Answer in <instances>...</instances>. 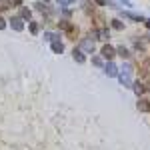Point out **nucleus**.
Masks as SVG:
<instances>
[{
    "label": "nucleus",
    "instance_id": "7ed1b4c3",
    "mask_svg": "<svg viewBox=\"0 0 150 150\" xmlns=\"http://www.w3.org/2000/svg\"><path fill=\"white\" fill-rule=\"evenodd\" d=\"M10 26L14 28V30H16V32H20V30L24 28V24H22V18H20V16H14V18L10 20Z\"/></svg>",
    "mask_w": 150,
    "mask_h": 150
},
{
    "label": "nucleus",
    "instance_id": "b1692460",
    "mask_svg": "<svg viewBox=\"0 0 150 150\" xmlns=\"http://www.w3.org/2000/svg\"><path fill=\"white\" fill-rule=\"evenodd\" d=\"M148 90H150V82H148Z\"/></svg>",
    "mask_w": 150,
    "mask_h": 150
},
{
    "label": "nucleus",
    "instance_id": "412c9836",
    "mask_svg": "<svg viewBox=\"0 0 150 150\" xmlns=\"http://www.w3.org/2000/svg\"><path fill=\"white\" fill-rule=\"evenodd\" d=\"M10 2H14L16 6H20V4H22V0H10Z\"/></svg>",
    "mask_w": 150,
    "mask_h": 150
},
{
    "label": "nucleus",
    "instance_id": "f257e3e1",
    "mask_svg": "<svg viewBox=\"0 0 150 150\" xmlns=\"http://www.w3.org/2000/svg\"><path fill=\"white\" fill-rule=\"evenodd\" d=\"M102 56L106 58V60H112V58L116 56V48H112V46H102Z\"/></svg>",
    "mask_w": 150,
    "mask_h": 150
},
{
    "label": "nucleus",
    "instance_id": "9b49d317",
    "mask_svg": "<svg viewBox=\"0 0 150 150\" xmlns=\"http://www.w3.org/2000/svg\"><path fill=\"white\" fill-rule=\"evenodd\" d=\"M10 8V0H0V10H8Z\"/></svg>",
    "mask_w": 150,
    "mask_h": 150
},
{
    "label": "nucleus",
    "instance_id": "4468645a",
    "mask_svg": "<svg viewBox=\"0 0 150 150\" xmlns=\"http://www.w3.org/2000/svg\"><path fill=\"white\" fill-rule=\"evenodd\" d=\"M112 26H114L116 30H122V28H124V24L120 22V20H112Z\"/></svg>",
    "mask_w": 150,
    "mask_h": 150
},
{
    "label": "nucleus",
    "instance_id": "f8f14e48",
    "mask_svg": "<svg viewBox=\"0 0 150 150\" xmlns=\"http://www.w3.org/2000/svg\"><path fill=\"white\" fill-rule=\"evenodd\" d=\"M124 16H126V18H132V20H138V22H142V16H136V14H132V12H126Z\"/></svg>",
    "mask_w": 150,
    "mask_h": 150
},
{
    "label": "nucleus",
    "instance_id": "423d86ee",
    "mask_svg": "<svg viewBox=\"0 0 150 150\" xmlns=\"http://www.w3.org/2000/svg\"><path fill=\"white\" fill-rule=\"evenodd\" d=\"M72 56H74V60L78 62V64H82L86 58H84V52H82L80 48H74V52H72Z\"/></svg>",
    "mask_w": 150,
    "mask_h": 150
},
{
    "label": "nucleus",
    "instance_id": "2eb2a0df",
    "mask_svg": "<svg viewBox=\"0 0 150 150\" xmlns=\"http://www.w3.org/2000/svg\"><path fill=\"white\" fill-rule=\"evenodd\" d=\"M142 68H144V72H148V74H150V58H146V60H144Z\"/></svg>",
    "mask_w": 150,
    "mask_h": 150
},
{
    "label": "nucleus",
    "instance_id": "20e7f679",
    "mask_svg": "<svg viewBox=\"0 0 150 150\" xmlns=\"http://www.w3.org/2000/svg\"><path fill=\"white\" fill-rule=\"evenodd\" d=\"M138 110H140V112H150V100L140 98V100H138Z\"/></svg>",
    "mask_w": 150,
    "mask_h": 150
},
{
    "label": "nucleus",
    "instance_id": "4be33fe9",
    "mask_svg": "<svg viewBox=\"0 0 150 150\" xmlns=\"http://www.w3.org/2000/svg\"><path fill=\"white\" fill-rule=\"evenodd\" d=\"M96 2H98L100 6H106V0H96Z\"/></svg>",
    "mask_w": 150,
    "mask_h": 150
},
{
    "label": "nucleus",
    "instance_id": "5701e85b",
    "mask_svg": "<svg viewBox=\"0 0 150 150\" xmlns=\"http://www.w3.org/2000/svg\"><path fill=\"white\" fill-rule=\"evenodd\" d=\"M146 28H150V18H148V20H146Z\"/></svg>",
    "mask_w": 150,
    "mask_h": 150
},
{
    "label": "nucleus",
    "instance_id": "ddd939ff",
    "mask_svg": "<svg viewBox=\"0 0 150 150\" xmlns=\"http://www.w3.org/2000/svg\"><path fill=\"white\" fill-rule=\"evenodd\" d=\"M20 14H22V16H20L22 20H28V18H30V10H28V8H22V12H20Z\"/></svg>",
    "mask_w": 150,
    "mask_h": 150
},
{
    "label": "nucleus",
    "instance_id": "6ab92c4d",
    "mask_svg": "<svg viewBox=\"0 0 150 150\" xmlns=\"http://www.w3.org/2000/svg\"><path fill=\"white\" fill-rule=\"evenodd\" d=\"M30 32H32V34L38 32V26H36V24H30Z\"/></svg>",
    "mask_w": 150,
    "mask_h": 150
},
{
    "label": "nucleus",
    "instance_id": "dca6fc26",
    "mask_svg": "<svg viewBox=\"0 0 150 150\" xmlns=\"http://www.w3.org/2000/svg\"><path fill=\"white\" fill-rule=\"evenodd\" d=\"M34 6H36V10H40V12H44V10H46V6H44L42 2H38V4H34Z\"/></svg>",
    "mask_w": 150,
    "mask_h": 150
},
{
    "label": "nucleus",
    "instance_id": "6e6552de",
    "mask_svg": "<svg viewBox=\"0 0 150 150\" xmlns=\"http://www.w3.org/2000/svg\"><path fill=\"white\" fill-rule=\"evenodd\" d=\"M94 32H96V36H98V40H106V38H110L106 28H98V30H94Z\"/></svg>",
    "mask_w": 150,
    "mask_h": 150
},
{
    "label": "nucleus",
    "instance_id": "393cba45",
    "mask_svg": "<svg viewBox=\"0 0 150 150\" xmlns=\"http://www.w3.org/2000/svg\"><path fill=\"white\" fill-rule=\"evenodd\" d=\"M44 2H48V0H44Z\"/></svg>",
    "mask_w": 150,
    "mask_h": 150
},
{
    "label": "nucleus",
    "instance_id": "9d476101",
    "mask_svg": "<svg viewBox=\"0 0 150 150\" xmlns=\"http://www.w3.org/2000/svg\"><path fill=\"white\" fill-rule=\"evenodd\" d=\"M116 52H118V54H120L122 58H128V56H130V52H128V48H124V46L116 48Z\"/></svg>",
    "mask_w": 150,
    "mask_h": 150
},
{
    "label": "nucleus",
    "instance_id": "f03ea898",
    "mask_svg": "<svg viewBox=\"0 0 150 150\" xmlns=\"http://www.w3.org/2000/svg\"><path fill=\"white\" fill-rule=\"evenodd\" d=\"M80 50H86V52H94V40L90 38H84L80 44Z\"/></svg>",
    "mask_w": 150,
    "mask_h": 150
},
{
    "label": "nucleus",
    "instance_id": "a211bd4d",
    "mask_svg": "<svg viewBox=\"0 0 150 150\" xmlns=\"http://www.w3.org/2000/svg\"><path fill=\"white\" fill-rule=\"evenodd\" d=\"M72 2H74V0H58V4H62V6H68Z\"/></svg>",
    "mask_w": 150,
    "mask_h": 150
},
{
    "label": "nucleus",
    "instance_id": "1a4fd4ad",
    "mask_svg": "<svg viewBox=\"0 0 150 150\" xmlns=\"http://www.w3.org/2000/svg\"><path fill=\"white\" fill-rule=\"evenodd\" d=\"M132 88H134V92L138 94V96L144 92V84H142V82H134V84H132Z\"/></svg>",
    "mask_w": 150,
    "mask_h": 150
},
{
    "label": "nucleus",
    "instance_id": "aec40b11",
    "mask_svg": "<svg viewBox=\"0 0 150 150\" xmlns=\"http://www.w3.org/2000/svg\"><path fill=\"white\" fill-rule=\"evenodd\" d=\"M4 28H6V22H4V18L0 16V30H4Z\"/></svg>",
    "mask_w": 150,
    "mask_h": 150
},
{
    "label": "nucleus",
    "instance_id": "0eeeda50",
    "mask_svg": "<svg viewBox=\"0 0 150 150\" xmlns=\"http://www.w3.org/2000/svg\"><path fill=\"white\" fill-rule=\"evenodd\" d=\"M62 50H64L62 42H60V40H52V52H56V54H62Z\"/></svg>",
    "mask_w": 150,
    "mask_h": 150
},
{
    "label": "nucleus",
    "instance_id": "39448f33",
    "mask_svg": "<svg viewBox=\"0 0 150 150\" xmlns=\"http://www.w3.org/2000/svg\"><path fill=\"white\" fill-rule=\"evenodd\" d=\"M104 72H106L108 76H118V68H116L112 62H108V64L104 66Z\"/></svg>",
    "mask_w": 150,
    "mask_h": 150
},
{
    "label": "nucleus",
    "instance_id": "f3484780",
    "mask_svg": "<svg viewBox=\"0 0 150 150\" xmlns=\"http://www.w3.org/2000/svg\"><path fill=\"white\" fill-rule=\"evenodd\" d=\"M92 64H96V66H102V58H92Z\"/></svg>",
    "mask_w": 150,
    "mask_h": 150
}]
</instances>
